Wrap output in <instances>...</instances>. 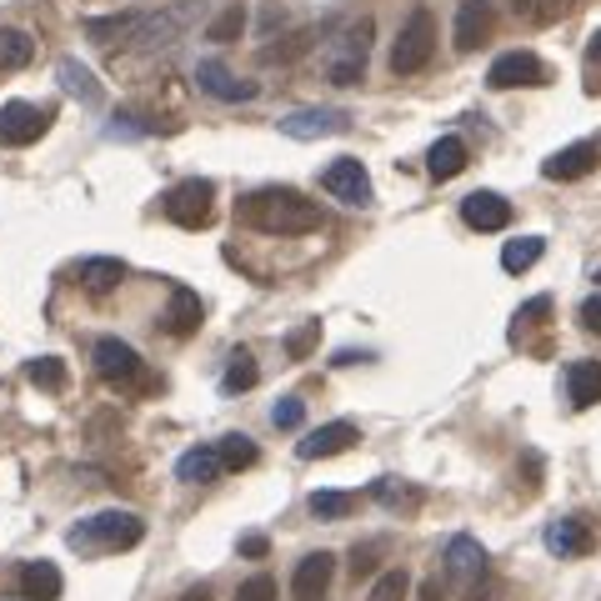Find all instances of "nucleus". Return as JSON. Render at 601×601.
Segmentation results:
<instances>
[{"label": "nucleus", "mask_w": 601, "mask_h": 601, "mask_svg": "<svg viewBox=\"0 0 601 601\" xmlns=\"http://www.w3.org/2000/svg\"><path fill=\"white\" fill-rule=\"evenodd\" d=\"M236 221H246L251 231H266V236H311L321 231V206L291 186H266L241 200Z\"/></svg>", "instance_id": "nucleus-1"}, {"label": "nucleus", "mask_w": 601, "mask_h": 601, "mask_svg": "<svg viewBox=\"0 0 601 601\" xmlns=\"http://www.w3.org/2000/svg\"><path fill=\"white\" fill-rule=\"evenodd\" d=\"M200 21H206V0H171V5H161V11H151V15L136 21V31L126 36V46H136V50L176 46V41L190 36Z\"/></svg>", "instance_id": "nucleus-2"}, {"label": "nucleus", "mask_w": 601, "mask_h": 601, "mask_svg": "<svg viewBox=\"0 0 601 601\" xmlns=\"http://www.w3.org/2000/svg\"><path fill=\"white\" fill-rule=\"evenodd\" d=\"M146 536V521L136 511H101V517H85L71 531L76 552H126Z\"/></svg>", "instance_id": "nucleus-3"}, {"label": "nucleus", "mask_w": 601, "mask_h": 601, "mask_svg": "<svg viewBox=\"0 0 601 601\" xmlns=\"http://www.w3.org/2000/svg\"><path fill=\"white\" fill-rule=\"evenodd\" d=\"M366 56H371V15L351 21L342 36L326 46V76L331 85H356L366 76Z\"/></svg>", "instance_id": "nucleus-4"}, {"label": "nucleus", "mask_w": 601, "mask_h": 601, "mask_svg": "<svg viewBox=\"0 0 601 601\" xmlns=\"http://www.w3.org/2000/svg\"><path fill=\"white\" fill-rule=\"evenodd\" d=\"M431 50H437V21H431V11H412L406 25H401L396 46H391V71L416 76L431 60Z\"/></svg>", "instance_id": "nucleus-5"}, {"label": "nucleus", "mask_w": 601, "mask_h": 601, "mask_svg": "<svg viewBox=\"0 0 601 601\" xmlns=\"http://www.w3.org/2000/svg\"><path fill=\"white\" fill-rule=\"evenodd\" d=\"M211 200H216V186L196 176V181H181V186L165 190L161 206H165V216H171L176 226H186V231H200V226H211V211H216Z\"/></svg>", "instance_id": "nucleus-6"}, {"label": "nucleus", "mask_w": 601, "mask_h": 601, "mask_svg": "<svg viewBox=\"0 0 601 601\" xmlns=\"http://www.w3.org/2000/svg\"><path fill=\"white\" fill-rule=\"evenodd\" d=\"M95 371H101V381L106 386H136V381H146L141 377V356L130 351L126 342H116V336H106V342H95ZM151 386V381H146Z\"/></svg>", "instance_id": "nucleus-7"}, {"label": "nucleus", "mask_w": 601, "mask_h": 601, "mask_svg": "<svg viewBox=\"0 0 601 601\" xmlns=\"http://www.w3.org/2000/svg\"><path fill=\"white\" fill-rule=\"evenodd\" d=\"M486 81H492L496 91H517V85H546V81H552V71H546L531 50H507V56L492 60Z\"/></svg>", "instance_id": "nucleus-8"}, {"label": "nucleus", "mask_w": 601, "mask_h": 601, "mask_svg": "<svg viewBox=\"0 0 601 601\" xmlns=\"http://www.w3.org/2000/svg\"><path fill=\"white\" fill-rule=\"evenodd\" d=\"M321 186L336 200H346V206H371V176H366V165L356 161V155L331 161L326 171H321Z\"/></svg>", "instance_id": "nucleus-9"}, {"label": "nucleus", "mask_w": 601, "mask_h": 601, "mask_svg": "<svg viewBox=\"0 0 601 601\" xmlns=\"http://www.w3.org/2000/svg\"><path fill=\"white\" fill-rule=\"evenodd\" d=\"M281 130L291 136V141H321V136H342V130H351V116L336 111V106L291 111V116H281Z\"/></svg>", "instance_id": "nucleus-10"}, {"label": "nucleus", "mask_w": 601, "mask_h": 601, "mask_svg": "<svg viewBox=\"0 0 601 601\" xmlns=\"http://www.w3.org/2000/svg\"><path fill=\"white\" fill-rule=\"evenodd\" d=\"M46 126H50V111L41 106H25V101L0 106V146H31L46 136Z\"/></svg>", "instance_id": "nucleus-11"}, {"label": "nucleus", "mask_w": 601, "mask_h": 601, "mask_svg": "<svg viewBox=\"0 0 601 601\" xmlns=\"http://www.w3.org/2000/svg\"><path fill=\"white\" fill-rule=\"evenodd\" d=\"M331 577H336V556L331 552L301 556V566H296V577H291V597L296 601H321L331 591Z\"/></svg>", "instance_id": "nucleus-12"}, {"label": "nucleus", "mask_w": 601, "mask_h": 601, "mask_svg": "<svg viewBox=\"0 0 601 601\" xmlns=\"http://www.w3.org/2000/svg\"><path fill=\"white\" fill-rule=\"evenodd\" d=\"M597 165H601V146L577 141V146H566V151H556L552 161H542V176L546 181H581V176H591Z\"/></svg>", "instance_id": "nucleus-13"}, {"label": "nucleus", "mask_w": 601, "mask_h": 601, "mask_svg": "<svg viewBox=\"0 0 601 601\" xmlns=\"http://www.w3.org/2000/svg\"><path fill=\"white\" fill-rule=\"evenodd\" d=\"M461 221L472 231H507L511 226V200H501L496 190H472L461 200Z\"/></svg>", "instance_id": "nucleus-14"}, {"label": "nucleus", "mask_w": 601, "mask_h": 601, "mask_svg": "<svg viewBox=\"0 0 601 601\" xmlns=\"http://www.w3.org/2000/svg\"><path fill=\"white\" fill-rule=\"evenodd\" d=\"M597 546V531L587 517H556L546 527V552L552 556H587Z\"/></svg>", "instance_id": "nucleus-15"}, {"label": "nucleus", "mask_w": 601, "mask_h": 601, "mask_svg": "<svg viewBox=\"0 0 601 601\" xmlns=\"http://www.w3.org/2000/svg\"><path fill=\"white\" fill-rule=\"evenodd\" d=\"M447 577L461 581V587L486 581V552H482L476 536H451V542H447Z\"/></svg>", "instance_id": "nucleus-16"}, {"label": "nucleus", "mask_w": 601, "mask_h": 601, "mask_svg": "<svg viewBox=\"0 0 601 601\" xmlns=\"http://www.w3.org/2000/svg\"><path fill=\"white\" fill-rule=\"evenodd\" d=\"M356 437H361V431H356V421H326V426H316V431H307V441L296 447V456H301V461L336 456V451H346Z\"/></svg>", "instance_id": "nucleus-17"}, {"label": "nucleus", "mask_w": 601, "mask_h": 601, "mask_svg": "<svg viewBox=\"0 0 601 601\" xmlns=\"http://www.w3.org/2000/svg\"><path fill=\"white\" fill-rule=\"evenodd\" d=\"M196 85L206 95H216V101H231V106L256 95V81H236V76L226 71L221 60H200V66H196Z\"/></svg>", "instance_id": "nucleus-18"}, {"label": "nucleus", "mask_w": 601, "mask_h": 601, "mask_svg": "<svg viewBox=\"0 0 601 601\" xmlns=\"http://www.w3.org/2000/svg\"><path fill=\"white\" fill-rule=\"evenodd\" d=\"M492 0H461L456 5V50H476L492 36Z\"/></svg>", "instance_id": "nucleus-19"}, {"label": "nucleus", "mask_w": 601, "mask_h": 601, "mask_svg": "<svg viewBox=\"0 0 601 601\" xmlns=\"http://www.w3.org/2000/svg\"><path fill=\"white\" fill-rule=\"evenodd\" d=\"M200 316H206L200 296L190 291V286H171V307H165V331H171V336H190V331L200 326Z\"/></svg>", "instance_id": "nucleus-20"}, {"label": "nucleus", "mask_w": 601, "mask_h": 601, "mask_svg": "<svg viewBox=\"0 0 601 601\" xmlns=\"http://www.w3.org/2000/svg\"><path fill=\"white\" fill-rule=\"evenodd\" d=\"M566 396H571L577 412L597 406L601 401V361H571V371H566Z\"/></svg>", "instance_id": "nucleus-21"}, {"label": "nucleus", "mask_w": 601, "mask_h": 601, "mask_svg": "<svg viewBox=\"0 0 601 601\" xmlns=\"http://www.w3.org/2000/svg\"><path fill=\"white\" fill-rule=\"evenodd\" d=\"M226 466H221V451L216 447H190L186 456L176 461V476L181 482H190V486H206V482H216Z\"/></svg>", "instance_id": "nucleus-22"}, {"label": "nucleus", "mask_w": 601, "mask_h": 601, "mask_svg": "<svg viewBox=\"0 0 601 601\" xmlns=\"http://www.w3.org/2000/svg\"><path fill=\"white\" fill-rule=\"evenodd\" d=\"M56 76H60V91L66 95H76V101H81V106H101V85H95V76L85 71L81 60L76 56H66L56 66Z\"/></svg>", "instance_id": "nucleus-23"}, {"label": "nucleus", "mask_w": 601, "mask_h": 601, "mask_svg": "<svg viewBox=\"0 0 601 601\" xmlns=\"http://www.w3.org/2000/svg\"><path fill=\"white\" fill-rule=\"evenodd\" d=\"M21 597L25 601H56L60 597V571L50 562H25L21 566Z\"/></svg>", "instance_id": "nucleus-24"}, {"label": "nucleus", "mask_w": 601, "mask_h": 601, "mask_svg": "<svg viewBox=\"0 0 601 601\" xmlns=\"http://www.w3.org/2000/svg\"><path fill=\"white\" fill-rule=\"evenodd\" d=\"M426 171L437 181H451L466 171V141L461 136H441L437 146H431V155H426Z\"/></svg>", "instance_id": "nucleus-25"}, {"label": "nucleus", "mask_w": 601, "mask_h": 601, "mask_svg": "<svg viewBox=\"0 0 601 601\" xmlns=\"http://www.w3.org/2000/svg\"><path fill=\"white\" fill-rule=\"evenodd\" d=\"M31 60H36V41L15 25H0V71H25Z\"/></svg>", "instance_id": "nucleus-26"}, {"label": "nucleus", "mask_w": 601, "mask_h": 601, "mask_svg": "<svg viewBox=\"0 0 601 601\" xmlns=\"http://www.w3.org/2000/svg\"><path fill=\"white\" fill-rule=\"evenodd\" d=\"M81 281L91 286L95 296H106L111 286L126 281V261H116V256H91V261H81Z\"/></svg>", "instance_id": "nucleus-27"}, {"label": "nucleus", "mask_w": 601, "mask_h": 601, "mask_svg": "<svg viewBox=\"0 0 601 601\" xmlns=\"http://www.w3.org/2000/svg\"><path fill=\"white\" fill-rule=\"evenodd\" d=\"M136 21H141L136 11H120V15H91V21H85V36L101 41V46H116V41H126L130 31H136Z\"/></svg>", "instance_id": "nucleus-28"}, {"label": "nucleus", "mask_w": 601, "mask_h": 601, "mask_svg": "<svg viewBox=\"0 0 601 601\" xmlns=\"http://www.w3.org/2000/svg\"><path fill=\"white\" fill-rule=\"evenodd\" d=\"M542 236H517V241H507V246H501V266H507L511 276L517 271H531V266H536V261H542Z\"/></svg>", "instance_id": "nucleus-29"}, {"label": "nucleus", "mask_w": 601, "mask_h": 601, "mask_svg": "<svg viewBox=\"0 0 601 601\" xmlns=\"http://www.w3.org/2000/svg\"><path fill=\"white\" fill-rule=\"evenodd\" d=\"M221 466L226 472H246V466H256V441L241 437V431H231V437H221Z\"/></svg>", "instance_id": "nucleus-30"}, {"label": "nucleus", "mask_w": 601, "mask_h": 601, "mask_svg": "<svg viewBox=\"0 0 601 601\" xmlns=\"http://www.w3.org/2000/svg\"><path fill=\"white\" fill-rule=\"evenodd\" d=\"M256 361H251V351H231V366H226V377H221V391H231V396H236V391H251L256 386Z\"/></svg>", "instance_id": "nucleus-31"}, {"label": "nucleus", "mask_w": 601, "mask_h": 601, "mask_svg": "<svg viewBox=\"0 0 601 601\" xmlns=\"http://www.w3.org/2000/svg\"><path fill=\"white\" fill-rule=\"evenodd\" d=\"M311 511H316L321 521H342L356 511V496L351 492H311Z\"/></svg>", "instance_id": "nucleus-32"}, {"label": "nucleus", "mask_w": 601, "mask_h": 601, "mask_svg": "<svg viewBox=\"0 0 601 601\" xmlns=\"http://www.w3.org/2000/svg\"><path fill=\"white\" fill-rule=\"evenodd\" d=\"M25 377H31V386H41V391H66V361L41 356V361L25 366Z\"/></svg>", "instance_id": "nucleus-33"}, {"label": "nucleus", "mask_w": 601, "mask_h": 601, "mask_svg": "<svg viewBox=\"0 0 601 601\" xmlns=\"http://www.w3.org/2000/svg\"><path fill=\"white\" fill-rule=\"evenodd\" d=\"M371 496H377L381 507H391V511H401V507H416V501H421V492H416V486H401L396 476H381V482L371 486Z\"/></svg>", "instance_id": "nucleus-34"}, {"label": "nucleus", "mask_w": 601, "mask_h": 601, "mask_svg": "<svg viewBox=\"0 0 601 601\" xmlns=\"http://www.w3.org/2000/svg\"><path fill=\"white\" fill-rule=\"evenodd\" d=\"M241 31H246V11L231 5V11H221L211 25H206V41H221V46H226V41H236Z\"/></svg>", "instance_id": "nucleus-35"}, {"label": "nucleus", "mask_w": 601, "mask_h": 601, "mask_svg": "<svg viewBox=\"0 0 601 601\" xmlns=\"http://www.w3.org/2000/svg\"><path fill=\"white\" fill-rule=\"evenodd\" d=\"M321 342V321H307V326H296L291 336H286V351H291V361H307L311 351H316Z\"/></svg>", "instance_id": "nucleus-36"}, {"label": "nucleus", "mask_w": 601, "mask_h": 601, "mask_svg": "<svg viewBox=\"0 0 601 601\" xmlns=\"http://www.w3.org/2000/svg\"><path fill=\"white\" fill-rule=\"evenodd\" d=\"M406 591H412V577L406 571H386V577H377V587H371V601H406Z\"/></svg>", "instance_id": "nucleus-37"}, {"label": "nucleus", "mask_w": 601, "mask_h": 601, "mask_svg": "<svg viewBox=\"0 0 601 601\" xmlns=\"http://www.w3.org/2000/svg\"><path fill=\"white\" fill-rule=\"evenodd\" d=\"M316 36H321V25H307V31H296V36L286 41V46H271V50H266V60H296L301 50L316 46Z\"/></svg>", "instance_id": "nucleus-38"}, {"label": "nucleus", "mask_w": 601, "mask_h": 601, "mask_svg": "<svg viewBox=\"0 0 601 601\" xmlns=\"http://www.w3.org/2000/svg\"><path fill=\"white\" fill-rule=\"evenodd\" d=\"M271 421L281 426V431H296V426L307 421V401H296V396L276 401V406H271Z\"/></svg>", "instance_id": "nucleus-39"}, {"label": "nucleus", "mask_w": 601, "mask_h": 601, "mask_svg": "<svg viewBox=\"0 0 601 601\" xmlns=\"http://www.w3.org/2000/svg\"><path fill=\"white\" fill-rule=\"evenodd\" d=\"M236 601H276V581L271 577H251L236 587Z\"/></svg>", "instance_id": "nucleus-40"}, {"label": "nucleus", "mask_w": 601, "mask_h": 601, "mask_svg": "<svg viewBox=\"0 0 601 601\" xmlns=\"http://www.w3.org/2000/svg\"><path fill=\"white\" fill-rule=\"evenodd\" d=\"M587 71H591L587 91H601V31L591 36V46H587Z\"/></svg>", "instance_id": "nucleus-41"}, {"label": "nucleus", "mask_w": 601, "mask_h": 601, "mask_svg": "<svg viewBox=\"0 0 601 601\" xmlns=\"http://www.w3.org/2000/svg\"><path fill=\"white\" fill-rule=\"evenodd\" d=\"M581 326H587V331H601V291L581 301Z\"/></svg>", "instance_id": "nucleus-42"}, {"label": "nucleus", "mask_w": 601, "mask_h": 601, "mask_svg": "<svg viewBox=\"0 0 601 601\" xmlns=\"http://www.w3.org/2000/svg\"><path fill=\"white\" fill-rule=\"evenodd\" d=\"M241 552H246V556H266V552H271V542H266L261 531H246V536H241Z\"/></svg>", "instance_id": "nucleus-43"}, {"label": "nucleus", "mask_w": 601, "mask_h": 601, "mask_svg": "<svg viewBox=\"0 0 601 601\" xmlns=\"http://www.w3.org/2000/svg\"><path fill=\"white\" fill-rule=\"evenodd\" d=\"M371 556H377V546H356V552H351V571H356V577L371 571Z\"/></svg>", "instance_id": "nucleus-44"}, {"label": "nucleus", "mask_w": 601, "mask_h": 601, "mask_svg": "<svg viewBox=\"0 0 601 601\" xmlns=\"http://www.w3.org/2000/svg\"><path fill=\"white\" fill-rule=\"evenodd\" d=\"M466 601H496V587L492 581H476V587H466Z\"/></svg>", "instance_id": "nucleus-45"}, {"label": "nucleus", "mask_w": 601, "mask_h": 601, "mask_svg": "<svg viewBox=\"0 0 601 601\" xmlns=\"http://www.w3.org/2000/svg\"><path fill=\"white\" fill-rule=\"evenodd\" d=\"M421 601H441V581H437V577L421 581Z\"/></svg>", "instance_id": "nucleus-46"}, {"label": "nucleus", "mask_w": 601, "mask_h": 601, "mask_svg": "<svg viewBox=\"0 0 601 601\" xmlns=\"http://www.w3.org/2000/svg\"><path fill=\"white\" fill-rule=\"evenodd\" d=\"M562 5H566V0H542V5H536V15H542V21H552V15L562 11Z\"/></svg>", "instance_id": "nucleus-47"}, {"label": "nucleus", "mask_w": 601, "mask_h": 601, "mask_svg": "<svg viewBox=\"0 0 601 601\" xmlns=\"http://www.w3.org/2000/svg\"><path fill=\"white\" fill-rule=\"evenodd\" d=\"M181 601H211V591H206V587H196V591H186V597H181Z\"/></svg>", "instance_id": "nucleus-48"}, {"label": "nucleus", "mask_w": 601, "mask_h": 601, "mask_svg": "<svg viewBox=\"0 0 601 601\" xmlns=\"http://www.w3.org/2000/svg\"><path fill=\"white\" fill-rule=\"evenodd\" d=\"M507 5H511L517 15H521V11H531V0H507Z\"/></svg>", "instance_id": "nucleus-49"}, {"label": "nucleus", "mask_w": 601, "mask_h": 601, "mask_svg": "<svg viewBox=\"0 0 601 601\" xmlns=\"http://www.w3.org/2000/svg\"><path fill=\"white\" fill-rule=\"evenodd\" d=\"M597 286H601V271H597Z\"/></svg>", "instance_id": "nucleus-50"}]
</instances>
